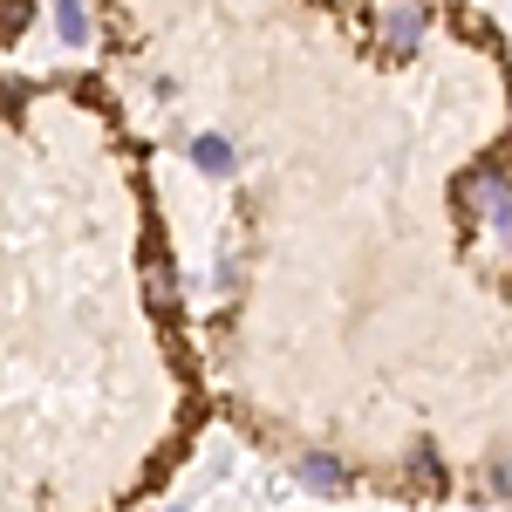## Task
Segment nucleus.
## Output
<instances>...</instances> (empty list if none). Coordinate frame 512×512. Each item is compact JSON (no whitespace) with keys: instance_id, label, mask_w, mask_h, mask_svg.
I'll return each instance as SVG.
<instances>
[{"instance_id":"f257e3e1","label":"nucleus","mask_w":512,"mask_h":512,"mask_svg":"<svg viewBox=\"0 0 512 512\" xmlns=\"http://www.w3.org/2000/svg\"><path fill=\"white\" fill-rule=\"evenodd\" d=\"M424 28H431V7L424 0H390L383 7V55H417Z\"/></svg>"},{"instance_id":"f03ea898","label":"nucleus","mask_w":512,"mask_h":512,"mask_svg":"<svg viewBox=\"0 0 512 512\" xmlns=\"http://www.w3.org/2000/svg\"><path fill=\"white\" fill-rule=\"evenodd\" d=\"M512 205V178L506 171H472L465 185H458V212L465 219H499Z\"/></svg>"},{"instance_id":"7ed1b4c3","label":"nucleus","mask_w":512,"mask_h":512,"mask_svg":"<svg viewBox=\"0 0 512 512\" xmlns=\"http://www.w3.org/2000/svg\"><path fill=\"white\" fill-rule=\"evenodd\" d=\"M294 485L315 492V499H342V492H349V465H342L335 451H301V458H294Z\"/></svg>"},{"instance_id":"20e7f679","label":"nucleus","mask_w":512,"mask_h":512,"mask_svg":"<svg viewBox=\"0 0 512 512\" xmlns=\"http://www.w3.org/2000/svg\"><path fill=\"white\" fill-rule=\"evenodd\" d=\"M144 294H151V308H178V274L158 246H144Z\"/></svg>"},{"instance_id":"39448f33","label":"nucleus","mask_w":512,"mask_h":512,"mask_svg":"<svg viewBox=\"0 0 512 512\" xmlns=\"http://www.w3.org/2000/svg\"><path fill=\"white\" fill-rule=\"evenodd\" d=\"M192 164L205 171V178H233V171H239V151L226 144V137H212V130H205V137H192Z\"/></svg>"},{"instance_id":"423d86ee","label":"nucleus","mask_w":512,"mask_h":512,"mask_svg":"<svg viewBox=\"0 0 512 512\" xmlns=\"http://www.w3.org/2000/svg\"><path fill=\"white\" fill-rule=\"evenodd\" d=\"M55 35L69 41V48L89 41V7H82V0H55Z\"/></svg>"},{"instance_id":"0eeeda50","label":"nucleus","mask_w":512,"mask_h":512,"mask_svg":"<svg viewBox=\"0 0 512 512\" xmlns=\"http://www.w3.org/2000/svg\"><path fill=\"white\" fill-rule=\"evenodd\" d=\"M403 478H410V485H424V492H437V451H431V444H410Z\"/></svg>"},{"instance_id":"6e6552de","label":"nucleus","mask_w":512,"mask_h":512,"mask_svg":"<svg viewBox=\"0 0 512 512\" xmlns=\"http://www.w3.org/2000/svg\"><path fill=\"white\" fill-rule=\"evenodd\" d=\"M485 485H492V499H512V465H506V458H492V472H485Z\"/></svg>"},{"instance_id":"1a4fd4ad","label":"nucleus","mask_w":512,"mask_h":512,"mask_svg":"<svg viewBox=\"0 0 512 512\" xmlns=\"http://www.w3.org/2000/svg\"><path fill=\"white\" fill-rule=\"evenodd\" d=\"M492 226H499V239H506V253H512V205L499 212V219H492Z\"/></svg>"}]
</instances>
